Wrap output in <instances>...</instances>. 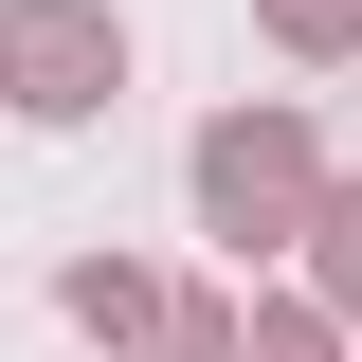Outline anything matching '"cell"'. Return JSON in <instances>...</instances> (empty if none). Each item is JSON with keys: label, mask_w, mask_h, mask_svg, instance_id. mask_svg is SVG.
<instances>
[{"label": "cell", "mask_w": 362, "mask_h": 362, "mask_svg": "<svg viewBox=\"0 0 362 362\" xmlns=\"http://www.w3.org/2000/svg\"><path fill=\"white\" fill-rule=\"evenodd\" d=\"M0 90H18V109H90V90H109V18H90V0H18V18H0Z\"/></svg>", "instance_id": "cell-1"}, {"label": "cell", "mask_w": 362, "mask_h": 362, "mask_svg": "<svg viewBox=\"0 0 362 362\" xmlns=\"http://www.w3.org/2000/svg\"><path fill=\"white\" fill-rule=\"evenodd\" d=\"M199 181H218V218L254 235L272 199H290V181H308V145H290V127H218V145H199Z\"/></svg>", "instance_id": "cell-2"}, {"label": "cell", "mask_w": 362, "mask_h": 362, "mask_svg": "<svg viewBox=\"0 0 362 362\" xmlns=\"http://www.w3.org/2000/svg\"><path fill=\"white\" fill-rule=\"evenodd\" d=\"M290 37H362V0H290Z\"/></svg>", "instance_id": "cell-3"}, {"label": "cell", "mask_w": 362, "mask_h": 362, "mask_svg": "<svg viewBox=\"0 0 362 362\" xmlns=\"http://www.w3.org/2000/svg\"><path fill=\"white\" fill-rule=\"evenodd\" d=\"M326 235H344V290H362V199H344V218H326Z\"/></svg>", "instance_id": "cell-4"}, {"label": "cell", "mask_w": 362, "mask_h": 362, "mask_svg": "<svg viewBox=\"0 0 362 362\" xmlns=\"http://www.w3.org/2000/svg\"><path fill=\"white\" fill-rule=\"evenodd\" d=\"M181 362H218V344H181Z\"/></svg>", "instance_id": "cell-5"}]
</instances>
